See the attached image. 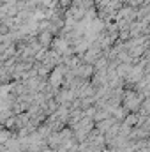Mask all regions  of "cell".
<instances>
[{"label":"cell","mask_w":150,"mask_h":152,"mask_svg":"<svg viewBox=\"0 0 150 152\" xmlns=\"http://www.w3.org/2000/svg\"><path fill=\"white\" fill-rule=\"evenodd\" d=\"M11 136H12V134H11V131H9V129H0V145H4Z\"/></svg>","instance_id":"1"}]
</instances>
